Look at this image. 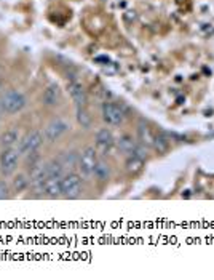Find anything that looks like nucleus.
<instances>
[{"mask_svg":"<svg viewBox=\"0 0 214 280\" xmlns=\"http://www.w3.org/2000/svg\"><path fill=\"white\" fill-rule=\"evenodd\" d=\"M154 149L157 150L159 154H165L168 149H170V139H168L165 134H159V136H154Z\"/></svg>","mask_w":214,"mask_h":280,"instance_id":"nucleus-19","label":"nucleus"},{"mask_svg":"<svg viewBox=\"0 0 214 280\" xmlns=\"http://www.w3.org/2000/svg\"><path fill=\"white\" fill-rule=\"evenodd\" d=\"M10 195H11V190H10L8 183L5 181V179H0V200H7L10 199Z\"/></svg>","mask_w":214,"mask_h":280,"instance_id":"nucleus-22","label":"nucleus"},{"mask_svg":"<svg viewBox=\"0 0 214 280\" xmlns=\"http://www.w3.org/2000/svg\"><path fill=\"white\" fill-rule=\"evenodd\" d=\"M125 167H126V171L129 173V175H138L139 171H143L144 160L139 159V157H136V155H129Z\"/></svg>","mask_w":214,"mask_h":280,"instance_id":"nucleus-15","label":"nucleus"},{"mask_svg":"<svg viewBox=\"0 0 214 280\" xmlns=\"http://www.w3.org/2000/svg\"><path fill=\"white\" fill-rule=\"evenodd\" d=\"M103 120L107 125H122L123 120H125V112L117 104L112 103H104L103 104Z\"/></svg>","mask_w":214,"mask_h":280,"instance_id":"nucleus-7","label":"nucleus"},{"mask_svg":"<svg viewBox=\"0 0 214 280\" xmlns=\"http://www.w3.org/2000/svg\"><path fill=\"white\" fill-rule=\"evenodd\" d=\"M93 176H96L99 181H107L110 178V167L109 164H106L104 160H98L96 167H94Z\"/></svg>","mask_w":214,"mask_h":280,"instance_id":"nucleus-16","label":"nucleus"},{"mask_svg":"<svg viewBox=\"0 0 214 280\" xmlns=\"http://www.w3.org/2000/svg\"><path fill=\"white\" fill-rule=\"evenodd\" d=\"M59 160H61V164L66 167H74L78 164V155L77 152H74V150H71V152H63L59 157Z\"/></svg>","mask_w":214,"mask_h":280,"instance_id":"nucleus-21","label":"nucleus"},{"mask_svg":"<svg viewBox=\"0 0 214 280\" xmlns=\"http://www.w3.org/2000/svg\"><path fill=\"white\" fill-rule=\"evenodd\" d=\"M18 162H19V150L15 148H7L2 150L0 154V171L3 173L5 176L13 175L18 168Z\"/></svg>","mask_w":214,"mask_h":280,"instance_id":"nucleus-4","label":"nucleus"},{"mask_svg":"<svg viewBox=\"0 0 214 280\" xmlns=\"http://www.w3.org/2000/svg\"><path fill=\"white\" fill-rule=\"evenodd\" d=\"M138 134H139V141L144 146H152L154 143V133L150 131V128L145 123H139L138 127Z\"/></svg>","mask_w":214,"mask_h":280,"instance_id":"nucleus-17","label":"nucleus"},{"mask_svg":"<svg viewBox=\"0 0 214 280\" xmlns=\"http://www.w3.org/2000/svg\"><path fill=\"white\" fill-rule=\"evenodd\" d=\"M43 194L50 199H58L63 195L61 178H47L43 183Z\"/></svg>","mask_w":214,"mask_h":280,"instance_id":"nucleus-8","label":"nucleus"},{"mask_svg":"<svg viewBox=\"0 0 214 280\" xmlns=\"http://www.w3.org/2000/svg\"><path fill=\"white\" fill-rule=\"evenodd\" d=\"M96 164H98V150L93 146H88V148L83 149L82 155L78 157V170H80V173L85 178H89L93 176Z\"/></svg>","mask_w":214,"mask_h":280,"instance_id":"nucleus-3","label":"nucleus"},{"mask_svg":"<svg viewBox=\"0 0 214 280\" xmlns=\"http://www.w3.org/2000/svg\"><path fill=\"white\" fill-rule=\"evenodd\" d=\"M47 171L48 178H63L64 176V165L61 164L59 159L47 162Z\"/></svg>","mask_w":214,"mask_h":280,"instance_id":"nucleus-13","label":"nucleus"},{"mask_svg":"<svg viewBox=\"0 0 214 280\" xmlns=\"http://www.w3.org/2000/svg\"><path fill=\"white\" fill-rule=\"evenodd\" d=\"M131 155H136V157H139V159L145 160V159H147V146L136 144V148H134V150L131 152Z\"/></svg>","mask_w":214,"mask_h":280,"instance_id":"nucleus-23","label":"nucleus"},{"mask_svg":"<svg viewBox=\"0 0 214 280\" xmlns=\"http://www.w3.org/2000/svg\"><path fill=\"white\" fill-rule=\"evenodd\" d=\"M114 136H112L110 130H107V128H101V130L96 133V146L98 149H101L103 152H107L112 146H114Z\"/></svg>","mask_w":214,"mask_h":280,"instance_id":"nucleus-11","label":"nucleus"},{"mask_svg":"<svg viewBox=\"0 0 214 280\" xmlns=\"http://www.w3.org/2000/svg\"><path fill=\"white\" fill-rule=\"evenodd\" d=\"M26 103V96L18 90H8L0 94V109L5 114H18L19 111L24 109Z\"/></svg>","mask_w":214,"mask_h":280,"instance_id":"nucleus-1","label":"nucleus"},{"mask_svg":"<svg viewBox=\"0 0 214 280\" xmlns=\"http://www.w3.org/2000/svg\"><path fill=\"white\" fill-rule=\"evenodd\" d=\"M29 178H27L24 173H18L15 178H13V190L15 192H22V190H26L29 187Z\"/></svg>","mask_w":214,"mask_h":280,"instance_id":"nucleus-20","label":"nucleus"},{"mask_svg":"<svg viewBox=\"0 0 214 280\" xmlns=\"http://www.w3.org/2000/svg\"><path fill=\"white\" fill-rule=\"evenodd\" d=\"M117 148H118V150L120 152H123V154H129L131 155V152L134 150V148H136V143L133 141V138L131 136H120L117 139Z\"/></svg>","mask_w":214,"mask_h":280,"instance_id":"nucleus-14","label":"nucleus"},{"mask_svg":"<svg viewBox=\"0 0 214 280\" xmlns=\"http://www.w3.org/2000/svg\"><path fill=\"white\" fill-rule=\"evenodd\" d=\"M19 141V133L18 130L13 127V128H8L7 131L2 133V136H0V146H2L3 149L7 148H15V144Z\"/></svg>","mask_w":214,"mask_h":280,"instance_id":"nucleus-12","label":"nucleus"},{"mask_svg":"<svg viewBox=\"0 0 214 280\" xmlns=\"http://www.w3.org/2000/svg\"><path fill=\"white\" fill-rule=\"evenodd\" d=\"M71 130L69 122H66L63 119H54L45 127L43 130V139L47 143H54L56 139H59L64 133H67Z\"/></svg>","mask_w":214,"mask_h":280,"instance_id":"nucleus-6","label":"nucleus"},{"mask_svg":"<svg viewBox=\"0 0 214 280\" xmlns=\"http://www.w3.org/2000/svg\"><path fill=\"white\" fill-rule=\"evenodd\" d=\"M0 111H2V109H0Z\"/></svg>","mask_w":214,"mask_h":280,"instance_id":"nucleus-25","label":"nucleus"},{"mask_svg":"<svg viewBox=\"0 0 214 280\" xmlns=\"http://www.w3.org/2000/svg\"><path fill=\"white\" fill-rule=\"evenodd\" d=\"M61 101V88L56 85V83H52V85H48L45 88V92L42 94V103L45 106H48V108H52V106H56Z\"/></svg>","mask_w":214,"mask_h":280,"instance_id":"nucleus-9","label":"nucleus"},{"mask_svg":"<svg viewBox=\"0 0 214 280\" xmlns=\"http://www.w3.org/2000/svg\"><path fill=\"white\" fill-rule=\"evenodd\" d=\"M2 90H3V85H2V82H0V93H2Z\"/></svg>","mask_w":214,"mask_h":280,"instance_id":"nucleus-24","label":"nucleus"},{"mask_svg":"<svg viewBox=\"0 0 214 280\" xmlns=\"http://www.w3.org/2000/svg\"><path fill=\"white\" fill-rule=\"evenodd\" d=\"M61 189H63V197L66 199H77L82 194V178L77 173H67L61 178Z\"/></svg>","mask_w":214,"mask_h":280,"instance_id":"nucleus-2","label":"nucleus"},{"mask_svg":"<svg viewBox=\"0 0 214 280\" xmlns=\"http://www.w3.org/2000/svg\"><path fill=\"white\" fill-rule=\"evenodd\" d=\"M77 122H78V125H80L82 128H85V130H89V128H91L93 119L85 108H77Z\"/></svg>","mask_w":214,"mask_h":280,"instance_id":"nucleus-18","label":"nucleus"},{"mask_svg":"<svg viewBox=\"0 0 214 280\" xmlns=\"http://www.w3.org/2000/svg\"><path fill=\"white\" fill-rule=\"evenodd\" d=\"M67 88H69V93H71L72 99H74V103L77 104V108H85V104H87L85 88H83L78 82H71Z\"/></svg>","mask_w":214,"mask_h":280,"instance_id":"nucleus-10","label":"nucleus"},{"mask_svg":"<svg viewBox=\"0 0 214 280\" xmlns=\"http://www.w3.org/2000/svg\"><path fill=\"white\" fill-rule=\"evenodd\" d=\"M43 144V133L38 130H34L31 133H27L24 138L19 141V155H29L32 152H37L38 148Z\"/></svg>","mask_w":214,"mask_h":280,"instance_id":"nucleus-5","label":"nucleus"}]
</instances>
